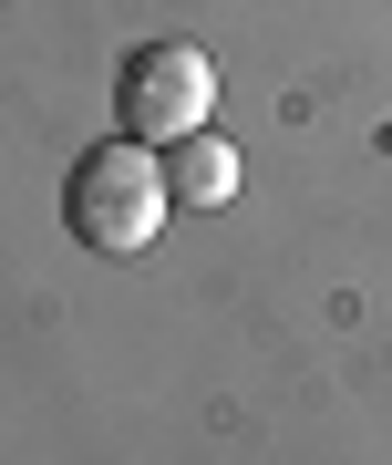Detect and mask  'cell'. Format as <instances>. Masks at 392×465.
I'll use <instances>...</instances> for the list:
<instances>
[{
  "mask_svg": "<svg viewBox=\"0 0 392 465\" xmlns=\"http://www.w3.org/2000/svg\"><path fill=\"white\" fill-rule=\"evenodd\" d=\"M165 207H176L165 197V155L134 145V134L83 145L73 176H63V228H73V249H93V259H145L165 238Z\"/></svg>",
  "mask_w": 392,
  "mask_h": 465,
  "instance_id": "6da1fadb",
  "label": "cell"
},
{
  "mask_svg": "<svg viewBox=\"0 0 392 465\" xmlns=\"http://www.w3.org/2000/svg\"><path fill=\"white\" fill-rule=\"evenodd\" d=\"M207 104H217V63L196 42H145V52H124V73H114V114H124L134 145H176V134H196Z\"/></svg>",
  "mask_w": 392,
  "mask_h": 465,
  "instance_id": "7a4b0ae2",
  "label": "cell"
},
{
  "mask_svg": "<svg viewBox=\"0 0 392 465\" xmlns=\"http://www.w3.org/2000/svg\"><path fill=\"white\" fill-rule=\"evenodd\" d=\"M165 197H176V207H228L238 197V145L207 134V124L176 134V145H165Z\"/></svg>",
  "mask_w": 392,
  "mask_h": 465,
  "instance_id": "3957f363",
  "label": "cell"
}]
</instances>
